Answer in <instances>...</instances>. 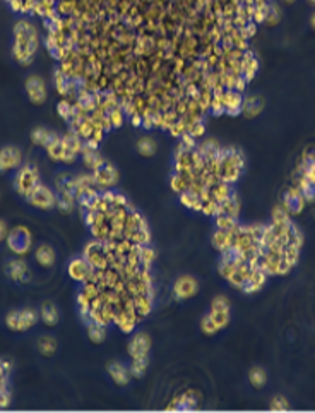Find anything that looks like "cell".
I'll list each match as a JSON object with an SVG mask.
<instances>
[{
  "label": "cell",
  "instance_id": "1",
  "mask_svg": "<svg viewBox=\"0 0 315 413\" xmlns=\"http://www.w3.org/2000/svg\"><path fill=\"white\" fill-rule=\"evenodd\" d=\"M14 57L21 66H29L38 50V33L29 21H19L14 28Z\"/></svg>",
  "mask_w": 315,
  "mask_h": 413
},
{
  "label": "cell",
  "instance_id": "27",
  "mask_svg": "<svg viewBox=\"0 0 315 413\" xmlns=\"http://www.w3.org/2000/svg\"><path fill=\"white\" fill-rule=\"evenodd\" d=\"M55 259H57L55 250H53L50 245L43 244L36 249V260L43 268H52L53 264H55Z\"/></svg>",
  "mask_w": 315,
  "mask_h": 413
},
{
  "label": "cell",
  "instance_id": "43",
  "mask_svg": "<svg viewBox=\"0 0 315 413\" xmlns=\"http://www.w3.org/2000/svg\"><path fill=\"white\" fill-rule=\"evenodd\" d=\"M108 119H110L111 127H122L124 125V120H125L124 110H122L120 106L111 108V110H108Z\"/></svg>",
  "mask_w": 315,
  "mask_h": 413
},
{
  "label": "cell",
  "instance_id": "15",
  "mask_svg": "<svg viewBox=\"0 0 315 413\" xmlns=\"http://www.w3.org/2000/svg\"><path fill=\"white\" fill-rule=\"evenodd\" d=\"M197 290H199V285L192 276H182L175 281L173 285V293H175V298L178 300H187L190 297H194L197 293Z\"/></svg>",
  "mask_w": 315,
  "mask_h": 413
},
{
  "label": "cell",
  "instance_id": "23",
  "mask_svg": "<svg viewBox=\"0 0 315 413\" xmlns=\"http://www.w3.org/2000/svg\"><path fill=\"white\" fill-rule=\"evenodd\" d=\"M108 374H110L113 382H117V384H120V386L127 384L130 379V371L118 362H111L110 365H108Z\"/></svg>",
  "mask_w": 315,
  "mask_h": 413
},
{
  "label": "cell",
  "instance_id": "39",
  "mask_svg": "<svg viewBox=\"0 0 315 413\" xmlns=\"http://www.w3.org/2000/svg\"><path fill=\"white\" fill-rule=\"evenodd\" d=\"M147 368V357L142 358H132V367H130V376L142 377Z\"/></svg>",
  "mask_w": 315,
  "mask_h": 413
},
{
  "label": "cell",
  "instance_id": "2",
  "mask_svg": "<svg viewBox=\"0 0 315 413\" xmlns=\"http://www.w3.org/2000/svg\"><path fill=\"white\" fill-rule=\"evenodd\" d=\"M124 237L136 245L149 244L151 237H149L147 225H146L144 218H142L139 213H136V211H129V214H127L125 225H124Z\"/></svg>",
  "mask_w": 315,
  "mask_h": 413
},
{
  "label": "cell",
  "instance_id": "35",
  "mask_svg": "<svg viewBox=\"0 0 315 413\" xmlns=\"http://www.w3.org/2000/svg\"><path fill=\"white\" fill-rule=\"evenodd\" d=\"M137 151L142 156H152L156 153V142L151 139V137H141L137 141Z\"/></svg>",
  "mask_w": 315,
  "mask_h": 413
},
{
  "label": "cell",
  "instance_id": "41",
  "mask_svg": "<svg viewBox=\"0 0 315 413\" xmlns=\"http://www.w3.org/2000/svg\"><path fill=\"white\" fill-rule=\"evenodd\" d=\"M74 204H76V198H72V195L60 194L57 198V206L62 213H71V211L74 209Z\"/></svg>",
  "mask_w": 315,
  "mask_h": 413
},
{
  "label": "cell",
  "instance_id": "21",
  "mask_svg": "<svg viewBox=\"0 0 315 413\" xmlns=\"http://www.w3.org/2000/svg\"><path fill=\"white\" fill-rule=\"evenodd\" d=\"M295 187L302 192L305 203H315V180L308 179V177H305V175L297 173Z\"/></svg>",
  "mask_w": 315,
  "mask_h": 413
},
{
  "label": "cell",
  "instance_id": "38",
  "mask_svg": "<svg viewBox=\"0 0 315 413\" xmlns=\"http://www.w3.org/2000/svg\"><path fill=\"white\" fill-rule=\"evenodd\" d=\"M87 334H89V340L95 341V343H100L105 340V326L103 324H98V322H91L89 326H87Z\"/></svg>",
  "mask_w": 315,
  "mask_h": 413
},
{
  "label": "cell",
  "instance_id": "24",
  "mask_svg": "<svg viewBox=\"0 0 315 413\" xmlns=\"http://www.w3.org/2000/svg\"><path fill=\"white\" fill-rule=\"evenodd\" d=\"M262 108H264V101L260 100L259 96H249L245 98L242 103V114L245 117H249V119H254V117H257L260 112H262Z\"/></svg>",
  "mask_w": 315,
  "mask_h": 413
},
{
  "label": "cell",
  "instance_id": "3",
  "mask_svg": "<svg viewBox=\"0 0 315 413\" xmlns=\"http://www.w3.org/2000/svg\"><path fill=\"white\" fill-rule=\"evenodd\" d=\"M39 184V175L38 170L31 165H24L19 168L16 180H14V185H16V190L22 198H29L31 192L36 189V185Z\"/></svg>",
  "mask_w": 315,
  "mask_h": 413
},
{
  "label": "cell",
  "instance_id": "51",
  "mask_svg": "<svg viewBox=\"0 0 315 413\" xmlns=\"http://www.w3.org/2000/svg\"><path fill=\"white\" fill-rule=\"evenodd\" d=\"M310 24H312V28L315 29V12H313V16H312V19H310Z\"/></svg>",
  "mask_w": 315,
  "mask_h": 413
},
{
  "label": "cell",
  "instance_id": "20",
  "mask_svg": "<svg viewBox=\"0 0 315 413\" xmlns=\"http://www.w3.org/2000/svg\"><path fill=\"white\" fill-rule=\"evenodd\" d=\"M265 279H267V273H265L264 269H260V268H254L252 273H250L249 279L245 281V285L242 287V290H243L245 293L259 292V290L264 287Z\"/></svg>",
  "mask_w": 315,
  "mask_h": 413
},
{
  "label": "cell",
  "instance_id": "30",
  "mask_svg": "<svg viewBox=\"0 0 315 413\" xmlns=\"http://www.w3.org/2000/svg\"><path fill=\"white\" fill-rule=\"evenodd\" d=\"M180 201H182V204H185L187 208H190V209L200 211V208H202V199H200V194L195 192V190H192V189L184 190V192L180 194Z\"/></svg>",
  "mask_w": 315,
  "mask_h": 413
},
{
  "label": "cell",
  "instance_id": "34",
  "mask_svg": "<svg viewBox=\"0 0 315 413\" xmlns=\"http://www.w3.org/2000/svg\"><path fill=\"white\" fill-rule=\"evenodd\" d=\"M249 381L254 387H262L265 381H267V374H265L262 367H254L249 372Z\"/></svg>",
  "mask_w": 315,
  "mask_h": 413
},
{
  "label": "cell",
  "instance_id": "9",
  "mask_svg": "<svg viewBox=\"0 0 315 413\" xmlns=\"http://www.w3.org/2000/svg\"><path fill=\"white\" fill-rule=\"evenodd\" d=\"M62 142H63V158H62V161H63V163H72V161L77 158V155L82 151L84 142H82V139L74 131H71L69 134L63 136Z\"/></svg>",
  "mask_w": 315,
  "mask_h": 413
},
{
  "label": "cell",
  "instance_id": "40",
  "mask_svg": "<svg viewBox=\"0 0 315 413\" xmlns=\"http://www.w3.org/2000/svg\"><path fill=\"white\" fill-rule=\"evenodd\" d=\"M55 11L58 16H72V14H76V2L74 0H60Z\"/></svg>",
  "mask_w": 315,
  "mask_h": 413
},
{
  "label": "cell",
  "instance_id": "22",
  "mask_svg": "<svg viewBox=\"0 0 315 413\" xmlns=\"http://www.w3.org/2000/svg\"><path fill=\"white\" fill-rule=\"evenodd\" d=\"M252 269L254 268L250 266V263H247V260H245V263L238 264V266L235 268V271L228 276V281L233 285V287H236V288H242L243 285H245V281L249 279L250 273H252Z\"/></svg>",
  "mask_w": 315,
  "mask_h": 413
},
{
  "label": "cell",
  "instance_id": "32",
  "mask_svg": "<svg viewBox=\"0 0 315 413\" xmlns=\"http://www.w3.org/2000/svg\"><path fill=\"white\" fill-rule=\"evenodd\" d=\"M45 149H47L48 156H50V160H53V161H62V158H63V142H62V137L55 136V137H53V141L45 147Z\"/></svg>",
  "mask_w": 315,
  "mask_h": 413
},
{
  "label": "cell",
  "instance_id": "4",
  "mask_svg": "<svg viewBox=\"0 0 315 413\" xmlns=\"http://www.w3.org/2000/svg\"><path fill=\"white\" fill-rule=\"evenodd\" d=\"M7 245L14 254L24 255L31 250L33 237L26 227H16L7 233Z\"/></svg>",
  "mask_w": 315,
  "mask_h": 413
},
{
  "label": "cell",
  "instance_id": "50",
  "mask_svg": "<svg viewBox=\"0 0 315 413\" xmlns=\"http://www.w3.org/2000/svg\"><path fill=\"white\" fill-rule=\"evenodd\" d=\"M7 233H9L7 232V225L4 223L2 220H0V242H2L4 238H7Z\"/></svg>",
  "mask_w": 315,
  "mask_h": 413
},
{
  "label": "cell",
  "instance_id": "26",
  "mask_svg": "<svg viewBox=\"0 0 315 413\" xmlns=\"http://www.w3.org/2000/svg\"><path fill=\"white\" fill-rule=\"evenodd\" d=\"M235 230H231V232H226V230H216V233L213 235V245H214V247L218 250H221V252H223L224 249L231 247V245H233Z\"/></svg>",
  "mask_w": 315,
  "mask_h": 413
},
{
  "label": "cell",
  "instance_id": "8",
  "mask_svg": "<svg viewBox=\"0 0 315 413\" xmlns=\"http://www.w3.org/2000/svg\"><path fill=\"white\" fill-rule=\"evenodd\" d=\"M67 271H69V276H71L72 279L86 283V281H89V279L93 278V274H95V268H93L84 257H81V259H72L71 264H69V268H67Z\"/></svg>",
  "mask_w": 315,
  "mask_h": 413
},
{
  "label": "cell",
  "instance_id": "48",
  "mask_svg": "<svg viewBox=\"0 0 315 413\" xmlns=\"http://www.w3.org/2000/svg\"><path fill=\"white\" fill-rule=\"evenodd\" d=\"M200 328H202V331H204L206 334H216V333L219 331V328L214 324V321H213V319H211L209 314H208V316H206V317H202V321H200Z\"/></svg>",
  "mask_w": 315,
  "mask_h": 413
},
{
  "label": "cell",
  "instance_id": "7",
  "mask_svg": "<svg viewBox=\"0 0 315 413\" xmlns=\"http://www.w3.org/2000/svg\"><path fill=\"white\" fill-rule=\"evenodd\" d=\"M28 201L38 209H52V208H55V206H57L55 192H53L52 189H48L47 185H43V184L36 185V189L31 192V195L28 198Z\"/></svg>",
  "mask_w": 315,
  "mask_h": 413
},
{
  "label": "cell",
  "instance_id": "12",
  "mask_svg": "<svg viewBox=\"0 0 315 413\" xmlns=\"http://www.w3.org/2000/svg\"><path fill=\"white\" fill-rule=\"evenodd\" d=\"M93 177H95L96 187L100 189H110L118 182V171L110 163H103L100 168L93 171Z\"/></svg>",
  "mask_w": 315,
  "mask_h": 413
},
{
  "label": "cell",
  "instance_id": "13",
  "mask_svg": "<svg viewBox=\"0 0 315 413\" xmlns=\"http://www.w3.org/2000/svg\"><path fill=\"white\" fill-rule=\"evenodd\" d=\"M281 206L288 211L289 216H297V214L302 213L303 208H305V199H303L302 192L293 185L291 189H288L286 192H284Z\"/></svg>",
  "mask_w": 315,
  "mask_h": 413
},
{
  "label": "cell",
  "instance_id": "10",
  "mask_svg": "<svg viewBox=\"0 0 315 413\" xmlns=\"http://www.w3.org/2000/svg\"><path fill=\"white\" fill-rule=\"evenodd\" d=\"M211 319L219 329L230 322V303L226 297H216L211 303Z\"/></svg>",
  "mask_w": 315,
  "mask_h": 413
},
{
  "label": "cell",
  "instance_id": "19",
  "mask_svg": "<svg viewBox=\"0 0 315 413\" xmlns=\"http://www.w3.org/2000/svg\"><path fill=\"white\" fill-rule=\"evenodd\" d=\"M7 274L9 278L14 279V281H28L29 279V268L28 264L21 259H12L11 263L7 264Z\"/></svg>",
  "mask_w": 315,
  "mask_h": 413
},
{
  "label": "cell",
  "instance_id": "6",
  "mask_svg": "<svg viewBox=\"0 0 315 413\" xmlns=\"http://www.w3.org/2000/svg\"><path fill=\"white\" fill-rule=\"evenodd\" d=\"M38 314L31 309H22V311H12L7 314L6 324L12 331H28L38 322Z\"/></svg>",
  "mask_w": 315,
  "mask_h": 413
},
{
  "label": "cell",
  "instance_id": "14",
  "mask_svg": "<svg viewBox=\"0 0 315 413\" xmlns=\"http://www.w3.org/2000/svg\"><path fill=\"white\" fill-rule=\"evenodd\" d=\"M26 93L29 96V100L34 105H41L47 100V86L45 81L38 76H29L26 79Z\"/></svg>",
  "mask_w": 315,
  "mask_h": 413
},
{
  "label": "cell",
  "instance_id": "37",
  "mask_svg": "<svg viewBox=\"0 0 315 413\" xmlns=\"http://www.w3.org/2000/svg\"><path fill=\"white\" fill-rule=\"evenodd\" d=\"M216 227H218V230L231 232V230L238 228V223H236V218H231V216L226 214H218L216 216Z\"/></svg>",
  "mask_w": 315,
  "mask_h": 413
},
{
  "label": "cell",
  "instance_id": "29",
  "mask_svg": "<svg viewBox=\"0 0 315 413\" xmlns=\"http://www.w3.org/2000/svg\"><path fill=\"white\" fill-rule=\"evenodd\" d=\"M238 213H240V201H238V198H236V194H231L228 199L219 204V214H226V216H231V218H236Z\"/></svg>",
  "mask_w": 315,
  "mask_h": 413
},
{
  "label": "cell",
  "instance_id": "33",
  "mask_svg": "<svg viewBox=\"0 0 315 413\" xmlns=\"http://www.w3.org/2000/svg\"><path fill=\"white\" fill-rule=\"evenodd\" d=\"M38 350L41 355L45 357H52L53 353L57 352V341L53 336H41L38 340Z\"/></svg>",
  "mask_w": 315,
  "mask_h": 413
},
{
  "label": "cell",
  "instance_id": "52",
  "mask_svg": "<svg viewBox=\"0 0 315 413\" xmlns=\"http://www.w3.org/2000/svg\"><path fill=\"white\" fill-rule=\"evenodd\" d=\"M284 2H288V4H289V2H295V0H284Z\"/></svg>",
  "mask_w": 315,
  "mask_h": 413
},
{
  "label": "cell",
  "instance_id": "49",
  "mask_svg": "<svg viewBox=\"0 0 315 413\" xmlns=\"http://www.w3.org/2000/svg\"><path fill=\"white\" fill-rule=\"evenodd\" d=\"M240 33H242V36L245 38V40H250V38L257 33V24H255L254 21H249L243 28H240Z\"/></svg>",
  "mask_w": 315,
  "mask_h": 413
},
{
  "label": "cell",
  "instance_id": "45",
  "mask_svg": "<svg viewBox=\"0 0 315 413\" xmlns=\"http://www.w3.org/2000/svg\"><path fill=\"white\" fill-rule=\"evenodd\" d=\"M57 110H58V115H60L63 120H71L72 119V115H74V105L69 100L58 101Z\"/></svg>",
  "mask_w": 315,
  "mask_h": 413
},
{
  "label": "cell",
  "instance_id": "17",
  "mask_svg": "<svg viewBox=\"0 0 315 413\" xmlns=\"http://www.w3.org/2000/svg\"><path fill=\"white\" fill-rule=\"evenodd\" d=\"M149 348H151V338L146 333H137L129 345V353L132 358H142L147 357Z\"/></svg>",
  "mask_w": 315,
  "mask_h": 413
},
{
  "label": "cell",
  "instance_id": "25",
  "mask_svg": "<svg viewBox=\"0 0 315 413\" xmlns=\"http://www.w3.org/2000/svg\"><path fill=\"white\" fill-rule=\"evenodd\" d=\"M81 155H82V160H84V165L93 171H95L96 168H100V166L105 163L103 158H101V155L98 153V149H93V147L82 146Z\"/></svg>",
  "mask_w": 315,
  "mask_h": 413
},
{
  "label": "cell",
  "instance_id": "31",
  "mask_svg": "<svg viewBox=\"0 0 315 413\" xmlns=\"http://www.w3.org/2000/svg\"><path fill=\"white\" fill-rule=\"evenodd\" d=\"M55 136L57 134H53V132L47 131V129H43V127H36V129L31 132V141L34 142V144L47 147L53 141V137H55Z\"/></svg>",
  "mask_w": 315,
  "mask_h": 413
},
{
  "label": "cell",
  "instance_id": "16",
  "mask_svg": "<svg viewBox=\"0 0 315 413\" xmlns=\"http://www.w3.org/2000/svg\"><path fill=\"white\" fill-rule=\"evenodd\" d=\"M221 100H223V106L224 112L231 117L238 115L242 112V103H243V96L240 91L235 90H224L221 93Z\"/></svg>",
  "mask_w": 315,
  "mask_h": 413
},
{
  "label": "cell",
  "instance_id": "18",
  "mask_svg": "<svg viewBox=\"0 0 315 413\" xmlns=\"http://www.w3.org/2000/svg\"><path fill=\"white\" fill-rule=\"evenodd\" d=\"M259 69V60L255 58L252 52H243L242 60H240V71H242V76L245 77V81L250 82L255 77Z\"/></svg>",
  "mask_w": 315,
  "mask_h": 413
},
{
  "label": "cell",
  "instance_id": "44",
  "mask_svg": "<svg viewBox=\"0 0 315 413\" xmlns=\"http://www.w3.org/2000/svg\"><path fill=\"white\" fill-rule=\"evenodd\" d=\"M269 12V4H254V12H252V21L255 24L264 23L265 16Z\"/></svg>",
  "mask_w": 315,
  "mask_h": 413
},
{
  "label": "cell",
  "instance_id": "28",
  "mask_svg": "<svg viewBox=\"0 0 315 413\" xmlns=\"http://www.w3.org/2000/svg\"><path fill=\"white\" fill-rule=\"evenodd\" d=\"M39 319L47 324V326H55L58 322V311L52 302H45L39 309Z\"/></svg>",
  "mask_w": 315,
  "mask_h": 413
},
{
  "label": "cell",
  "instance_id": "47",
  "mask_svg": "<svg viewBox=\"0 0 315 413\" xmlns=\"http://www.w3.org/2000/svg\"><path fill=\"white\" fill-rule=\"evenodd\" d=\"M269 408L273 411H284V410H288L289 405H288V401H286V398H283V396H276L273 398V401L269 403Z\"/></svg>",
  "mask_w": 315,
  "mask_h": 413
},
{
  "label": "cell",
  "instance_id": "5",
  "mask_svg": "<svg viewBox=\"0 0 315 413\" xmlns=\"http://www.w3.org/2000/svg\"><path fill=\"white\" fill-rule=\"evenodd\" d=\"M84 259L95 268V271H105L110 264V257H108V250L103 240L87 244L84 250Z\"/></svg>",
  "mask_w": 315,
  "mask_h": 413
},
{
  "label": "cell",
  "instance_id": "46",
  "mask_svg": "<svg viewBox=\"0 0 315 413\" xmlns=\"http://www.w3.org/2000/svg\"><path fill=\"white\" fill-rule=\"evenodd\" d=\"M291 221V216L283 206H276L273 209V223H289Z\"/></svg>",
  "mask_w": 315,
  "mask_h": 413
},
{
  "label": "cell",
  "instance_id": "11",
  "mask_svg": "<svg viewBox=\"0 0 315 413\" xmlns=\"http://www.w3.org/2000/svg\"><path fill=\"white\" fill-rule=\"evenodd\" d=\"M22 161L21 149L16 146H6L0 149V173L14 168H19Z\"/></svg>",
  "mask_w": 315,
  "mask_h": 413
},
{
  "label": "cell",
  "instance_id": "42",
  "mask_svg": "<svg viewBox=\"0 0 315 413\" xmlns=\"http://www.w3.org/2000/svg\"><path fill=\"white\" fill-rule=\"evenodd\" d=\"M279 21H281V9H279L278 4H269V12L264 23L269 24V26H276Z\"/></svg>",
  "mask_w": 315,
  "mask_h": 413
},
{
  "label": "cell",
  "instance_id": "36",
  "mask_svg": "<svg viewBox=\"0 0 315 413\" xmlns=\"http://www.w3.org/2000/svg\"><path fill=\"white\" fill-rule=\"evenodd\" d=\"M152 260H154V250L147 245H139V266L147 269Z\"/></svg>",
  "mask_w": 315,
  "mask_h": 413
}]
</instances>
